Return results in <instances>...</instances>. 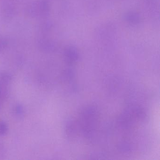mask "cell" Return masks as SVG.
<instances>
[{
    "mask_svg": "<svg viewBox=\"0 0 160 160\" xmlns=\"http://www.w3.org/2000/svg\"><path fill=\"white\" fill-rule=\"evenodd\" d=\"M13 81V76L8 72H0V109L7 101Z\"/></svg>",
    "mask_w": 160,
    "mask_h": 160,
    "instance_id": "1",
    "label": "cell"
},
{
    "mask_svg": "<svg viewBox=\"0 0 160 160\" xmlns=\"http://www.w3.org/2000/svg\"><path fill=\"white\" fill-rule=\"evenodd\" d=\"M6 151L4 144L0 141V159H3L5 156Z\"/></svg>",
    "mask_w": 160,
    "mask_h": 160,
    "instance_id": "4",
    "label": "cell"
},
{
    "mask_svg": "<svg viewBox=\"0 0 160 160\" xmlns=\"http://www.w3.org/2000/svg\"><path fill=\"white\" fill-rule=\"evenodd\" d=\"M12 114L17 119H23L26 114V109L23 105L17 103L13 106L12 108Z\"/></svg>",
    "mask_w": 160,
    "mask_h": 160,
    "instance_id": "2",
    "label": "cell"
},
{
    "mask_svg": "<svg viewBox=\"0 0 160 160\" xmlns=\"http://www.w3.org/2000/svg\"><path fill=\"white\" fill-rule=\"evenodd\" d=\"M9 127L8 123L3 120H0V136H4L8 134Z\"/></svg>",
    "mask_w": 160,
    "mask_h": 160,
    "instance_id": "3",
    "label": "cell"
}]
</instances>
